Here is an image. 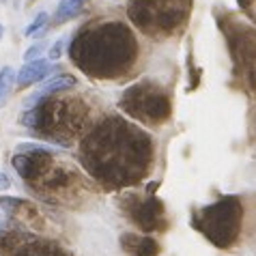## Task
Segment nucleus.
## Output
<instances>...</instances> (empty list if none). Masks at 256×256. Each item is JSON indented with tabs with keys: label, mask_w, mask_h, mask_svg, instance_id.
<instances>
[{
	"label": "nucleus",
	"mask_w": 256,
	"mask_h": 256,
	"mask_svg": "<svg viewBox=\"0 0 256 256\" xmlns=\"http://www.w3.org/2000/svg\"><path fill=\"white\" fill-rule=\"evenodd\" d=\"M76 78L74 76H69V74H54V76H50L44 80V84L34 90V93L30 97H26L24 99V106L26 108H34V106H39L41 104V99H46V97H52L56 93H60V90H69L71 86H76Z\"/></svg>",
	"instance_id": "f257e3e1"
},
{
	"label": "nucleus",
	"mask_w": 256,
	"mask_h": 256,
	"mask_svg": "<svg viewBox=\"0 0 256 256\" xmlns=\"http://www.w3.org/2000/svg\"><path fill=\"white\" fill-rule=\"evenodd\" d=\"M2 224H4V222H2V216H0V226H2Z\"/></svg>",
	"instance_id": "9b49d317"
},
{
	"label": "nucleus",
	"mask_w": 256,
	"mask_h": 256,
	"mask_svg": "<svg viewBox=\"0 0 256 256\" xmlns=\"http://www.w3.org/2000/svg\"><path fill=\"white\" fill-rule=\"evenodd\" d=\"M67 37H60V39H56L54 44H52V48H50V52H48V58L52 60V62H56L62 56V50H65V46H67Z\"/></svg>",
	"instance_id": "0eeeda50"
},
{
	"label": "nucleus",
	"mask_w": 256,
	"mask_h": 256,
	"mask_svg": "<svg viewBox=\"0 0 256 256\" xmlns=\"http://www.w3.org/2000/svg\"><path fill=\"white\" fill-rule=\"evenodd\" d=\"M2 34H4V26L0 24V39H2Z\"/></svg>",
	"instance_id": "9d476101"
},
{
	"label": "nucleus",
	"mask_w": 256,
	"mask_h": 256,
	"mask_svg": "<svg viewBox=\"0 0 256 256\" xmlns=\"http://www.w3.org/2000/svg\"><path fill=\"white\" fill-rule=\"evenodd\" d=\"M11 188V179L4 172H0V192H6Z\"/></svg>",
	"instance_id": "6e6552de"
},
{
	"label": "nucleus",
	"mask_w": 256,
	"mask_h": 256,
	"mask_svg": "<svg viewBox=\"0 0 256 256\" xmlns=\"http://www.w3.org/2000/svg\"><path fill=\"white\" fill-rule=\"evenodd\" d=\"M46 48H48L46 41H37V44H32V46L24 52V60L28 62V60H37V58H41V54L46 52Z\"/></svg>",
	"instance_id": "423d86ee"
},
{
	"label": "nucleus",
	"mask_w": 256,
	"mask_h": 256,
	"mask_svg": "<svg viewBox=\"0 0 256 256\" xmlns=\"http://www.w3.org/2000/svg\"><path fill=\"white\" fill-rule=\"evenodd\" d=\"M86 2L88 0H60L58 6H56V11H54V22L62 24V22H67V20H71V18L80 16L82 9L86 6Z\"/></svg>",
	"instance_id": "7ed1b4c3"
},
{
	"label": "nucleus",
	"mask_w": 256,
	"mask_h": 256,
	"mask_svg": "<svg viewBox=\"0 0 256 256\" xmlns=\"http://www.w3.org/2000/svg\"><path fill=\"white\" fill-rule=\"evenodd\" d=\"M52 71H60V65H52V60H28L22 69H18L16 74V84L20 88L24 86H30V84H37V82H44L46 78L54 76Z\"/></svg>",
	"instance_id": "f03ea898"
},
{
	"label": "nucleus",
	"mask_w": 256,
	"mask_h": 256,
	"mask_svg": "<svg viewBox=\"0 0 256 256\" xmlns=\"http://www.w3.org/2000/svg\"><path fill=\"white\" fill-rule=\"evenodd\" d=\"M16 74L18 71L4 65L0 69V108H4L6 102H9V97L13 93V86H16Z\"/></svg>",
	"instance_id": "20e7f679"
},
{
	"label": "nucleus",
	"mask_w": 256,
	"mask_h": 256,
	"mask_svg": "<svg viewBox=\"0 0 256 256\" xmlns=\"http://www.w3.org/2000/svg\"><path fill=\"white\" fill-rule=\"evenodd\" d=\"M254 0H237V4L241 6V9H248V6H252Z\"/></svg>",
	"instance_id": "1a4fd4ad"
},
{
	"label": "nucleus",
	"mask_w": 256,
	"mask_h": 256,
	"mask_svg": "<svg viewBox=\"0 0 256 256\" xmlns=\"http://www.w3.org/2000/svg\"><path fill=\"white\" fill-rule=\"evenodd\" d=\"M48 18H50V16H48L46 11L37 13V18H34L32 22L26 26V30H24V34H26V37H30V39L39 37V34H41V30H44V28H46V24H48Z\"/></svg>",
	"instance_id": "39448f33"
}]
</instances>
